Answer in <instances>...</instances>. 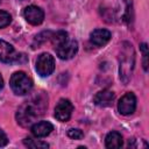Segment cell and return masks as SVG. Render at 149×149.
I'll use <instances>...</instances> for the list:
<instances>
[{
    "label": "cell",
    "instance_id": "1",
    "mask_svg": "<svg viewBox=\"0 0 149 149\" xmlns=\"http://www.w3.org/2000/svg\"><path fill=\"white\" fill-rule=\"evenodd\" d=\"M47 102L37 100V101H27L24 105H22L17 109V122L22 126H29L31 125L36 118L43 114V111L45 108Z\"/></svg>",
    "mask_w": 149,
    "mask_h": 149
},
{
    "label": "cell",
    "instance_id": "2",
    "mask_svg": "<svg viewBox=\"0 0 149 149\" xmlns=\"http://www.w3.org/2000/svg\"><path fill=\"white\" fill-rule=\"evenodd\" d=\"M126 47L122 48L120 54V78L123 83H128L129 78L132 77V72L134 69V51L132 44L123 43Z\"/></svg>",
    "mask_w": 149,
    "mask_h": 149
},
{
    "label": "cell",
    "instance_id": "3",
    "mask_svg": "<svg viewBox=\"0 0 149 149\" xmlns=\"http://www.w3.org/2000/svg\"><path fill=\"white\" fill-rule=\"evenodd\" d=\"M9 85L12 91L17 95H24L30 92L33 88V80L30 77H28L24 72L17 71L14 72L10 77Z\"/></svg>",
    "mask_w": 149,
    "mask_h": 149
},
{
    "label": "cell",
    "instance_id": "4",
    "mask_svg": "<svg viewBox=\"0 0 149 149\" xmlns=\"http://www.w3.org/2000/svg\"><path fill=\"white\" fill-rule=\"evenodd\" d=\"M36 71L42 77L50 76L55 70V59L50 54H41L36 59Z\"/></svg>",
    "mask_w": 149,
    "mask_h": 149
},
{
    "label": "cell",
    "instance_id": "5",
    "mask_svg": "<svg viewBox=\"0 0 149 149\" xmlns=\"http://www.w3.org/2000/svg\"><path fill=\"white\" fill-rule=\"evenodd\" d=\"M55 50H56L57 56L61 59L66 61V59L72 58L77 54V51H78V43L74 40L68 38L63 43H61L57 47H55Z\"/></svg>",
    "mask_w": 149,
    "mask_h": 149
},
{
    "label": "cell",
    "instance_id": "6",
    "mask_svg": "<svg viewBox=\"0 0 149 149\" xmlns=\"http://www.w3.org/2000/svg\"><path fill=\"white\" fill-rule=\"evenodd\" d=\"M136 108V97L133 92H127L118 102V111L122 115H130Z\"/></svg>",
    "mask_w": 149,
    "mask_h": 149
},
{
    "label": "cell",
    "instance_id": "7",
    "mask_svg": "<svg viewBox=\"0 0 149 149\" xmlns=\"http://www.w3.org/2000/svg\"><path fill=\"white\" fill-rule=\"evenodd\" d=\"M73 112V105L69 99H61L55 106V118L58 121L65 122L71 118Z\"/></svg>",
    "mask_w": 149,
    "mask_h": 149
},
{
    "label": "cell",
    "instance_id": "8",
    "mask_svg": "<svg viewBox=\"0 0 149 149\" xmlns=\"http://www.w3.org/2000/svg\"><path fill=\"white\" fill-rule=\"evenodd\" d=\"M23 16L27 20V22H29L30 24L37 26V24H41L44 20V12L37 6L30 5L24 8Z\"/></svg>",
    "mask_w": 149,
    "mask_h": 149
},
{
    "label": "cell",
    "instance_id": "9",
    "mask_svg": "<svg viewBox=\"0 0 149 149\" xmlns=\"http://www.w3.org/2000/svg\"><path fill=\"white\" fill-rule=\"evenodd\" d=\"M17 58L15 49L8 42L0 40V61L3 63H13Z\"/></svg>",
    "mask_w": 149,
    "mask_h": 149
},
{
    "label": "cell",
    "instance_id": "10",
    "mask_svg": "<svg viewBox=\"0 0 149 149\" xmlns=\"http://www.w3.org/2000/svg\"><path fill=\"white\" fill-rule=\"evenodd\" d=\"M111 40V31L107 29H94L90 35V41L95 47H104Z\"/></svg>",
    "mask_w": 149,
    "mask_h": 149
},
{
    "label": "cell",
    "instance_id": "11",
    "mask_svg": "<svg viewBox=\"0 0 149 149\" xmlns=\"http://www.w3.org/2000/svg\"><path fill=\"white\" fill-rule=\"evenodd\" d=\"M54 130V126L49 121H38L31 126V133L35 137H45Z\"/></svg>",
    "mask_w": 149,
    "mask_h": 149
},
{
    "label": "cell",
    "instance_id": "12",
    "mask_svg": "<svg viewBox=\"0 0 149 149\" xmlns=\"http://www.w3.org/2000/svg\"><path fill=\"white\" fill-rule=\"evenodd\" d=\"M114 98H115L114 92H112L109 90H102L94 95L93 101L99 107H107L113 102Z\"/></svg>",
    "mask_w": 149,
    "mask_h": 149
},
{
    "label": "cell",
    "instance_id": "13",
    "mask_svg": "<svg viewBox=\"0 0 149 149\" xmlns=\"http://www.w3.org/2000/svg\"><path fill=\"white\" fill-rule=\"evenodd\" d=\"M123 141H122V136L120 133L118 132H111L106 135L105 139V146L108 149H118L121 148Z\"/></svg>",
    "mask_w": 149,
    "mask_h": 149
},
{
    "label": "cell",
    "instance_id": "14",
    "mask_svg": "<svg viewBox=\"0 0 149 149\" xmlns=\"http://www.w3.org/2000/svg\"><path fill=\"white\" fill-rule=\"evenodd\" d=\"M23 143L26 147L31 148V149H43V148H48L49 144L47 142H43L41 140H33L30 137H27L23 140Z\"/></svg>",
    "mask_w": 149,
    "mask_h": 149
},
{
    "label": "cell",
    "instance_id": "15",
    "mask_svg": "<svg viewBox=\"0 0 149 149\" xmlns=\"http://www.w3.org/2000/svg\"><path fill=\"white\" fill-rule=\"evenodd\" d=\"M51 42H52V44H54V47H57L58 44H61V43H63L65 40H68L69 37H68V33H65V31H63V30H59V31H57V33H55L54 35H51Z\"/></svg>",
    "mask_w": 149,
    "mask_h": 149
},
{
    "label": "cell",
    "instance_id": "16",
    "mask_svg": "<svg viewBox=\"0 0 149 149\" xmlns=\"http://www.w3.org/2000/svg\"><path fill=\"white\" fill-rule=\"evenodd\" d=\"M49 37H51V33L50 31H43V33H41L40 35L36 36V38H35V41L33 43V48H36V45L38 47L41 43L45 42Z\"/></svg>",
    "mask_w": 149,
    "mask_h": 149
},
{
    "label": "cell",
    "instance_id": "17",
    "mask_svg": "<svg viewBox=\"0 0 149 149\" xmlns=\"http://www.w3.org/2000/svg\"><path fill=\"white\" fill-rule=\"evenodd\" d=\"M12 21V16L9 15V13L5 12V10H0V28H5L7 27Z\"/></svg>",
    "mask_w": 149,
    "mask_h": 149
},
{
    "label": "cell",
    "instance_id": "18",
    "mask_svg": "<svg viewBox=\"0 0 149 149\" xmlns=\"http://www.w3.org/2000/svg\"><path fill=\"white\" fill-rule=\"evenodd\" d=\"M68 136L73 139V140H80L84 136V133H83V130H80L78 128H71L68 132Z\"/></svg>",
    "mask_w": 149,
    "mask_h": 149
},
{
    "label": "cell",
    "instance_id": "19",
    "mask_svg": "<svg viewBox=\"0 0 149 149\" xmlns=\"http://www.w3.org/2000/svg\"><path fill=\"white\" fill-rule=\"evenodd\" d=\"M141 50L143 52V69L144 71L148 70V62H147V58H148V47L146 43H142L141 44Z\"/></svg>",
    "mask_w": 149,
    "mask_h": 149
},
{
    "label": "cell",
    "instance_id": "20",
    "mask_svg": "<svg viewBox=\"0 0 149 149\" xmlns=\"http://www.w3.org/2000/svg\"><path fill=\"white\" fill-rule=\"evenodd\" d=\"M8 143V139L6 136V134L3 133L2 129H0V147H3Z\"/></svg>",
    "mask_w": 149,
    "mask_h": 149
},
{
    "label": "cell",
    "instance_id": "21",
    "mask_svg": "<svg viewBox=\"0 0 149 149\" xmlns=\"http://www.w3.org/2000/svg\"><path fill=\"white\" fill-rule=\"evenodd\" d=\"M2 87H3V79H2V77H1V74H0V91H1Z\"/></svg>",
    "mask_w": 149,
    "mask_h": 149
}]
</instances>
